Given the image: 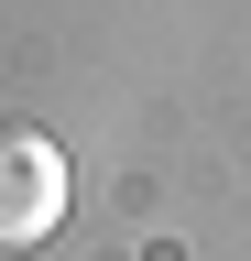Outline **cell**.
I'll list each match as a JSON object with an SVG mask.
<instances>
[{
	"mask_svg": "<svg viewBox=\"0 0 251 261\" xmlns=\"http://www.w3.org/2000/svg\"><path fill=\"white\" fill-rule=\"evenodd\" d=\"M55 218H66V152L44 130L0 120V250H33Z\"/></svg>",
	"mask_w": 251,
	"mask_h": 261,
	"instance_id": "cell-1",
	"label": "cell"
}]
</instances>
